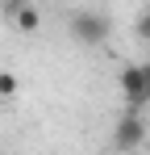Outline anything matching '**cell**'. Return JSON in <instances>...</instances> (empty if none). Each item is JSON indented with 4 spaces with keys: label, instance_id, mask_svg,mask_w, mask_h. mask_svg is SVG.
<instances>
[{
    "label": "cell",
    "instance_id": "obj_5",
    "mask_svg": "<svg viewBox=\"0 0 150 155\" xmlns=\"http://www.w3.org/2000/svg\"><path fill=\"white\" fill-rule=\"evenodd\" d=\"M21 92V80L13 76V71H0V101H13Z\"/></svg>",
    "mask_w": 150,
    "mask_h": 155
},
{
    "label": "cell",
    "instance_id": "obj_4",
    "mask_svg": "<svg viewBox=\"0 0 150 155\" xmlns=\"http://www.w3.org/2000/svg\"><path fill=\"white\" fill-rule=\"evenodd\" d=\"M8 21H13V29H17V34H38V25H42V17H38V8H33L29 0H25V4L8 17Z\"/></svg>",
    "mask_w": 150,
    "mask_h": 155
},
{
    "label": "cell",
    "instance_id": "obj_3",
    "mask_svg": "<svg viewBox=\"0 0 150 155\" xmlns=\"http://www.w3.org/2000/svg\"><path fill=\"white\" fill-rule=\"evenodd\" d=\"M146 143V122H142V109H125V117L113 126V147L117 151H138Z\"/></svg>",
    "mask_w": 150,
    "mask_h": 155
},
{
    "label": "cell",
    "instance_id": "obj_1",
    "mask_svg": "<svg viewBox=\"0 0 150 155\" xmlns=\"http://www.w3.org/2000/svg\"><path fill=\"white\" fill-rule=\"evenodd\" d=\"M67 34H71L79 46H100V42H108L113 25H108V17H104V13L79 8V13H71V25H67Z\"/></svg>",
    "mask_w": 150,
    "mask_h": 155
},
{
    "label": "cell",
    "instance_id": "obj_6",
    "mask_svg": "<svg viewBox=\"0 0 150 155\" xmlns=\"http://www.w3.org/2000/svg\"><path fill=\"white\" fill-rule=\"evenodd\" d=\"M133 34H138V42H150V8L138 13V21H133Z\"/></svg>",
    "mask_w": 150,
    "mask_h": 155
},
{
    "label": "cell",
    "instance_id": "obj_7",
    "mask_svg": "<svg viewBox=\"0 0 150 155\" xmlns=\"http://www.w3.org/2000/svg\"><path fill=\"white\" fill-rule=\"evenodd\" d=\"M21 4H25V0H4V17H13V13H17Z\"/></svg>",
    "mask_w": 150,
    "mask_h": 155
},
{
    "label": "cell",
    "instance_id": "obj_2",
    "mask_svg": "<svg viewBox=\"0 0 150 155\" xmlns=\"http://www.w3.org/2000/svg\"><path fill=\"white\" fill-rule=\"evenodd\" d=\"M121 92H125V109H146L150 105V63L121 67Z\"/></svg>",
    "mask_w": 150,
    "mask_h": 155
}]
</instances>
